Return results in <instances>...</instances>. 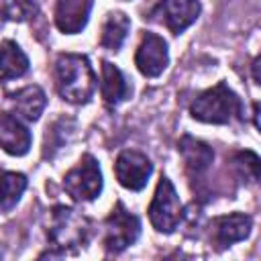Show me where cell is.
<instances>
[{
  "mask_svg": "<svg viewBox=\"0 0 261 261\" xmlns=\"http://www.w3.org/2000/svg\"><path fill=\"white\" fill-rule=\"evenodd\" d=\"M55 86L69 104H88L96 92L92 63L80 53H61L55 59Z\"/></svg>",
  "mask_w": 261,
  "mask_h": 261,
  "instance_id": "6da1fadb",
  "label": "cell"
},
{
  "mask_svg": "<svg viewBox=\"0 0 261 261\" xmlns=\"http://www.w3.org/2000/svg\"><path fill=\"white\" fill-rule=\"evenodd\" d=\"M190 114L200 122L228 124L232 118H241V100L224 82H218L190 104Z\"/></svg>",
  "mask_w": 261,
  "mask_h": 261,
  "instance_id": "7a4b0ae2",
  "label": "cell"
},
{
  "mask_svg": "<svg viewBox=\"0 0 261 261\" xmlns=\"http://www.w3.org/2000/svg\"><path fill=\"white\" fill-rule=\"evenodd\" d=\"M90 220L69 206H55L49 214L47 224V237L53 243L55 249H59L61 255L67 253V249H77L86 245L90 237Z\"/></svg>",
  "mask_w": 261,
  "mask_h": 261,
  "instance_id": "3957f363",
  "label": "cell"
},
{
  "mask_svg": "<svg viewBox=\"0 0 261 261\" xmlns=\"http://www.w3.org/2000/svg\"><path fill=\"white\" fill-rule=\"evenodd\" d=\"M184 216V206L179 202V196L171 184L169 177H161L157 181L153 200L149 204V220L157 232H173Z\"/></svg>",
  "mask_w": 261,
  "mask_h": 261,
  "instance_id": "277c9868",
  "label": "cell"
},
{
  "mask_svg": "<svg viewBox=\"0 0 261 261\" xmlns=\"http://www.w3.org/2000/svg\"><path fill=\"white\" fill-rule=\"evenodd\" d=\"M102 171L100 163L94 155L86 153L77 161L73 169H69L63 177V188L65 192L75 200V202H92L100 196L102 192Z\"/></svg>",
  "mask_w": 261,
  "mask_h": 261,
  "instance_id": "5b68a950",
  "label": "cell"
},
{
  "mask_svg": "<svg viewBox=\"0 0 261 261\" xmlns=\"http://www.w3.org/2000/svg\"><path fill=\"white\" fill-rule=\"evenodd\" d=\"M141 234V220L118 202L104 220V249L108 253H120L130 247Z\"/></svg>",
  "mask_w": 261,
  "mask_h": 261,
  "instance_id": "8992f818",
  "label": "cell"
},
{
  "mask_svg": "<svg viewBox=\"0 0 261 261\" xmlns=\"http://www.w3.org/2000/svg\"><path fill=\"white\" fill-rule=\"evenodd\" d=\"M200 0H161L151 10V20L161 22L173 35H181L200 16Z\"/></svg>",
  "mask_w": 261,
  "mask_h": 261,
  "instance_id": "52a82bcc",
  "label": "cell"
},
{
  "mask_svg": "<svg viewBox=\"0 0 261 261\" xmlns=\"http://www.w3.org/2000/svg\"><path fill=\"white\" fill-rule=\"evenodd\" d=\"M114 173H116V179H118V184L122 188L139 192V190H143L147 186V181H149V177L153 173V163L141 151L126 149L116 157Z\"/></svg>",
  "mask_w": 261,
  "mask_h": 261,
  "instance_id": "ba28073f",
  "label": "cell"
},
{
  "mask_svg": "<svg viewBox=\"0 0 261 261\" xmlns=\"http://www.w3.org/2000/svg\"><path fill=\"white\" fill-rule=\"evenodd\" d=\"M135 65L145 77H157L169 65V51L163 37L155 33H145L135 53Z\"/></svg>",
  "mask_w": 261,
  "mask_h": 261,
  "instance_id": "9c48e42d",
  "label": "cell"
},
{
  "mask_svg": "<svg viewBox=\"0 0 261 261\" xmlns=\"http://www.w3.org/2000/svg\"><path fill=\"white\" fill-rule=\"evenodd\" d=\"M253 218L243 212L224 214L212 220L210 224V239L216 245V249H226L239 241H245L251 234Z\"/></svg>",
  "mask_w": 261,
  "mask_h": 261,
  "instance_id": "30bf717a",
  "label": "cell"
},
{
  "mask_svg": "<svg viewBox=\"0 0 261 261\" xmlns=\"http://www.w3.org/2000/svg\"><path fill=\"white\" fill-rule=\"evenodd\" d=\"M31 130L22 124V120L16 114L4 112L0 114V149L8 155L22 157L31 149Z\"/></svg>",
  "mask_w": 261,
  "mask_h": 261,
  "instance_id": "8fae6325",
  "label": "cell"
},
{
  "mask_svg": "<svg viewBox=\"0 0 261 261\" xmlns=\"http://www.w3.org/2000/svg\"><path fill=\"white\" fill-rule=\"evenodd\" d=\"M181 157H184V165L186 171L190 175V179H200L212 165L214 161V151L210 145H206L204 141H198L194 137H184L177 145Z\"/></svg>",
  "mask_w": 261,
  "mask_h": 261,
  "instance_id": "7c38bea8",
  "label": "cell"
},
{
  "mask_svg": "<svg viewBox=\"0 0 261 261\" xmlns=\"http://www.w3.org/2000/svg\"><path fill=\"white\" fill-rule=\"evenodd\" d=\"M92 0H57L55 6V24L65 35L80 33L90 18Z\"/></svg>",
  "mask_w": 261,
  "mask_h": 261,
  "instance_id": "4fadbf2b",
  "label": "cell"
},
{
  "mask_svg": "<svg viewBox=\"0 0 261 261\" xmlns=\"http://www.w3.org/2000/svg\"><path fill=\"white\" fill-rule=\"evenodd\" d=\"M102 98L108 106H116L130 96V86L124 73L110 61H102V82H100Z\"/></svg>",
  "mask_w": 261,
  "mask_h": 261,
  "instance_id": "5bb4252c",
  "label": "cell"
},
{
  "mask_svg": "<svg viewBox=\"0 0 261 261\" xmlns=\"http://www.w3.org/2000/svg\"><path fill=\"white\" fill-rule=\"evenodd\" d=\"M10 104H12V110L18 118L37 120L45 110L47 96L39 86H27V88H22L10 96Z\"/></svg>",
  "mask_w": 261,
  "mask_h": 261,
  "instance_id": "9a60e30c",
  "label": "cell"
},
{
  "mask_svg": "<svg viewBox=\"0 0 261 261\" xmlns=\"http://www.w3.org/2000/svg\"><path fill=\"white\" fill-rule=\"evenodd\" d=\"M29 71V57L18 43L6 39L0 43V80H16Z\"/></svg>",
  "mask_w": 261,
  "mask_h": 261,
  "instance_id": "2e32d148",
  "label": "cell"
},
{
  "mask_svg": "<svg viewBox=\"0 0 261 261\" xmlns=\"http://www.w3.org/2000/svg\"><path fill=\"white\" fill-rule=\"evenodd\" d=\"M130 31V20L124 12L114 10L106 16L104 24H102V33H100V45L108 51H118L126 39Z\"/></svg>",
  "mask_w": 261,
  "mask_h": 261,
  "instance_id": "e0dca14e",
  "label": "cell"
},
{
  "mask_svg": "<svg viewBox=\"0 0 261 261\" xmlns=\"http://www.w3.org/2000/svg\"><path fill=\"white\" fill-rule=\"evenodd\" d=\"M27 190V175L18 171H4L0 173V208L10 210L16 206L20 196Z\"/></svg>",
  "mask_w": 261,
  "mask_h": 261,
  "instance_id": "ac0fdd59",
  "label": "cell"
},
{
  "mask_svg": "<svg viewBox=\"0 0 261 261\" xmlns=\"http://www.w3.org/2000/svg\"><path fill=\"white\" fill-rule=\"evenodd\" d=\"M2 14L8 20L24 22L39 12V0H0Z\"/></svg>",
  "mask_w": 261,
  "mask_h": 261,
  "instance_id": "d6986e66",
  "label": "cell"
},
{
  "mask_svg": "<svg viewBox=\"0 0 261 261\" xmlns=\"http://www.w3.org/2000/svg\"><path fill=\"white\" fill-rule=\"evenodd\" d=\"M232 165L239 169L243 177H249L251 181L259 179V157L253 151H239L232 157Z\"/></svg>",
  "mask_w": 261,
  "mask_h": 261,
  "instance_id": "ffe728a7",
  "label": "cell"
},
{
  "mask_svg": "<svg viewBox=\"0 0 261 261\" xmlns=\"http://www.w3.org/2000/svg\"><path fill=\"white\" fill-rule=\"evenodd\" d=\"M259 57H255L253 59V80H255V84H261V77H259Z\"/></svg>",
  "mask_w": 261,
  "mask_h": 261,
  "instance_id": "44dd1931",
  "label": "cell"
},
{
  "mask_svg": "<svg viewBox=\"0 0 261 261\" xmlns=\"http://www.w3.org/2000/svg\"><path fill=\"white\" fill-rule=\"evenodd\" d=\"M253 118H255V126H259V104H253Z\"/></svg>",
  "mask_w": 261,
  "mask_h": 261,
  "instance_id": "7402d4cb",
  "label": "cell"
},
{
  "mask_svg": "<svg viewBox=\"0 0 261 261\" xmlns=\"http://www.w3.org/2000/svg\"><path fill=\"white\" fill-rule=\"evenodd\" d=\"M2 16H4V14H2V6H0V24H2Z\"/></svg>",
  "mask_w": 261,
  "mask_h": 261,
  "instance_id": "603a6c76",
  "label": "cell"
}]
</instances>
